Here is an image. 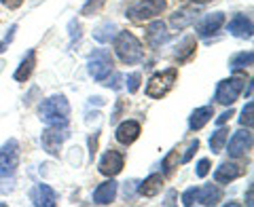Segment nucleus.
<instances>
[{"label":"nucleus","instance_id":"1","mask_svg":"<svg viewBox=\"0 0 254 207\" xmlns=\"http://www.w3.org/2000/svg\"><path fill=\"white\" fill-rule=\"evenodd\" d=\"M41 121L47 123L49 127H66L68 125V114H70V104L64 95H51L47 98L41 108Z\"/></svg>","mask_w":254,"mask_h":207},{"label":"nucleus","instance_id":"2","mask_svg":"<svg viewBox=\"0 0 254 207\" xmlns=\"http://www.w3.org/2000/svg\"><path fill=\"white\" fill-rule=\"evenodd\" d=\"M115 51L119 55V59H121L123 63H127V66H131V63H138V61L144 59L142 43L127 30L119 32V34L115 36Z\"/></svg>","mask_w":254,"mask_h":207},{"label":"nucleus","instance_id":"3","mask_svg":"<svg viewBox=\"0 0 254 207\" xmlns=\"http://www.w3.org/2000/svg\"><path fill=\"white\" fill-rule=\"evenodd\" d=\"M176 81H178V68H168L163 72H157L150 76V81L146 85V95L153 100H161L172 91Z\"/></svg>","mask_w":254,"mask_h":207},{"label":"nucleus","instance_id":"4","mask_svg":"<svg viewBox=\"0 0 254 207\" xmlns=\"http://www.w3.org/2000/svg\"><path fill=\"white\" fill-rule=\"evenodd\" d=\"M165 9H168V2H165V0H140V2L129 6L125 15L133 23H142L146 19H153L157 15H161Z\"/></svg>","mask_w":254,"mask_h":207},{"label":"nucleus","instance_id":"5","mask_svg":"<svg viewBox=\"0 0 254 207\" xmlns=\"http://www.w3.org/2000/svg\"><path fill=\"white\" fill-rule=\"evenodd\" d=\"M89 74L98 83H104L106 78L113 74V55L106 49H98L91 53L89 57Z\"/></svg>","mask_w":254,"mask_h":207},{"label":"nucleus","instance_id":"6","mask_svg":"<svg viewBox=\"0 0 254 207\" xmlns=\"http://www.w3.org/2000/svg\"><path fill=\"white\" fill-rule=\"evenodd\" d=\"M244 76H231L220 81L216 87V102L222 104V106H231L235 104V100L240 98V93L244 89Z\"/></svg>","mask_w":254,"mask_h":207},{"label":"nucleus","instance_id":"7","mask_svg":"<svg viewBox=\"0 0 254 207\" xmlns=\"http://www.w3.org/2000/svg\"><path fill=\"white\" fill-rule=\"evenodd\" d=\"M19 165V144L17 140H9L0 148V176H13Z\"/></svg>","mask_w":254,"mask_h":207},{"label":"nucleus","instance_id":"8","mask_svg":"<svg viewBox=\"0 0 254 207\" xmlns=\"http://www.w3.org/2000/svg\"><path fill=\"white\" fill-rule=\"evenodd\" d=\"M68 138V133L64 127H49V129H45L43 135H41V142H43V148L49 153L51 156H60L62 153V144L64 140Z\"/></svg>","mask_w":254,"mask_h":207},{"label":"nucleus","instance_id":"9","mask_svg":"<svg viewBox=\"0 0 254 207\" xmlns=\"http://www.w3.org/2000/svg\"><path fill=\"white\" fill-rule=\"evenodd\" d=\"M125 167V156L119 153V150L110 148L108 153L100 158V173L108 178H115L117 173H121V169Z\"/></svg>","mask_w":254,"mask_h":207},{"label":"nucleus","instance_id":"10","mask_svg":"<svg viewBox=\"0 0 254 207\" xmlns=\"http://www.w3.org/2000/svg\"><path fill=\"white\" fill-rule=\"evenodd\" d=\"M140 133H142V127H140L138 121H123L121 125L117 127L115 138H117L119 144L129 146V144H133V142L140 138Z\"/></svg>","mask_w":254,"mask_h":207},{"label":"nucleus","instance_id":"11","mask_svg":"<svg viewBox=\"0 0 254 207\" xmlns=\"http://www.w3.org/2000/svg\"><path fill=\"white\" fill-rule=\"evenodd\" d=\"M250 146H252V133H250V129L248 131H237V133H233L231 142H229V156H231V158H240V156H244L246 153H248Z\"/></svg>","mask_w":254,"mask_h":207},{"label":"nucleus","instance_id":"12","mask_svg":"<svg viewBox=\"0 0 254 207\" xmlns=\"http://www.w3.org/2000/svg\"><path fill=\"white\" fill-rule=\"evenodd\" d=\"M30 199L36 207H55V203H58V193L47 184H38L32 188Z\"/></svg>","mask_w":254,"mask_h":207},{"label":"nucleus","instance_id":"13","mask_svg":"<svg viewBox=\"0 0 254 207\" xmlns=\"http://www.w3.org/2000/svg\"><path fill=\"white\" fill-rule=\"evenodd\" d=\"M222 23H225V15L222 13H210L197 23V32H199V36H212L222 28Z\"/></svg>","mask_w":254,"mask_h":207},{"label":"nucleus","instance_id":"14","mask_svg":"<svg viewBox=\"0 0 254 207\" xmlns=\"http://www.w3.org/2000/svg\"><path fill=\"white\" fill-rule=\"evenodd\" d=\"M115 197H117V182L108 180V182H104V184H100L98 188H95L93 203L95 205H110L115 201Z\"/></svg>","mask_w":254,"mask_h":207},{"label":"nucleus","instance_id":"15","mask_svg":"<svg viewBox=\"0 0 254 207\" xmlns=\"http://www.w3.org/2000/svg\"><path fill=\"white\" fill-rule=\"evenodd\" d=\"M168 38H170V34H168V28H165L163 21H153L146 28V43L150 47H161Z\"/></svg>","mask_w":254,"mask_h":207},{"label":"nucleus","instance_id":"16","mask_svg":"<svg viewBox=\"0 0 254 207\" xmlns=\"http://www.w3.org/2000/svg\"><path fill=\"white\" fill-rule=\"evenodd\" d=\"M242 167L237 163H222L216 171H214V180L218 182V184H229V182H233L242 176Z\"/></svg>","mask_w":254,"mask_h":207},{"label":"nucleus","instance_id":"17","mask_svg":"<svg viewBox=\"0 0 254 207\" xmlns=\"http://www.w3.org/2000/svg\"><path fill=\"white\" fill-rule=\"evenodd\" d=\"M229 32L235 38H250L252 36V21L246 17V15H235V17L229 21Z\"/></svg>","mask_w":254,"mask_h":207},{"label":"nucleus","instance_id":"18","mask_svg":"<svg viewBox=\"0 0 254 207\" xmlns=\"http://www.w3.org/2000/svg\"><path fill=\"white\" fill-rule=\"evenodd\" d=\"M34 66H36V51L34 49H30L28 51V55L21 59V63H19V68L15 70V74H13V78L17 83H23V81H28V78L32 76V72H34Z\"/></svg>","mask_w":254,"mask_h":207},{"label":"nucleus","instance_id":"19","mask_svg":"<svg viewBox=\"0 0 254 207\" xmlns=\"http://www.w3.org/2000/svg\"><path fill=\"white\" fill-rule=\"evenodd\" d=\"M163 188V176H159V173H150V176L142 182V184L138 186V193L142 197H157L159 193H161Z\"/></svg>","mask_w":254,"mask_h":207},{"label":"nucleus","instance_id":"20","mask_svg":"<svg viewBox=\"0 0 254 207\" xmlns=\"http://www.w3.org/2000/svg\"><path fill=\"white\" fill-rule=\"evenodd\" d=\"M212 116H214V108H212V106H203V108L193 110V114H190V118H189L190 131H199V129H203V127L208 125V121H210Z\"/></svg>","mask_w":254,"mask_h":207},{"label":"nucleus","instance_id":"21","mask_svg":"<svg viewBox=\"0 0 254 207\" xmlns=\"http://www.w3.org/2000/svg\"><path fill=\"white\" fill-rule=\"evenodd\" d=\"M220 197H222L220 188L214 186V184H208V186H203V188H197L195 201L201 203V205H216L220 201Z\"/></svg>","mask_w":254,"mask_h":207},{"label":"nucleus","instance_id":"22","mask_svg":"<svg viewBox=\"0 0 254 207\" xmlns=\"http://www.w3.org/2000/svg\"><path fill=\"white\" fill-rule=\"evenodd\" d=\"M195 53H197V43H195V38H193V36H187L185 41L178 45V49H176V59H178V63H187V61L193 59Z\"/></svg>","mask_w":254,"mask_h":207},{"label":"nucleus","instance_id":"23","mask_svg":"<svg viewBox=\"0 0 254 207\" xmlns=\"http://www.w3.org/2000/svg\"><path fill=\"white\" fill-rule=\"evenodd\" d=\"M197 17V11L195 9H190V6H185V9H180L172 15V26L174 28H187L189 23H193Z\"/></svg>","mask_w":254,"mask_h":207},{"label":"nucleus","instance_id":"24","mask_svg":"<svg viewBox=\"0 0 254 207\" xmlns=\"http://www.w3.org/2000/svg\"><path fill=\"white\" fill-rule=\"evenodd\" d=\"M252 59H254V55L252 51H242V53H235L231 59H229V68L233 70V72H240V70H246L248 66H252Z\"/></svg>","mask_w":254,"mask_h":207},{"label":"nucleus","instance_id":"25","mask_svg":"<svg viewBox=\"0 0 254 207\" xmlns=\"http://www.w3.org/2000/svg\"><path fill=\"white\" fill-rule=\"evenodd\" d=\"M115 32H117L115 23H104V26H100L93 32V38L98 43H110V41H115V36H117Z\"/></svg>","mask_w":254,"mask_h":207},{"label":"nucleus","instance_id":"26","mask_svg":"<svg viewBox=\"0 0 254 207\" xmlns=\"http://www.w3.org/2000/svg\"><path fill=\"white\" fill-rule=\"evenodd\" d=\"M227 138H229V131L227 129H218L216 133H214L212 138H210V150H212V153H222Z\"/></svg>","mask_w":254,"mask_h":207},{"label":"nucleus","instance_id":"27","mask_svg":"<svg viewBox=\"0 0 254 207\" xmlns=\"http://www.w3.org/2000/svg\"><path fill=\"white\" fill-rule=\"evenodd\" d=\"M104 4H106V0H87L85 6L81 9V15H85V17H93V15H98L102 11Z\"/></svg>","mask_w":254,"mask_h":207},{"label":"nucleus","instance_id":"28","mask_svg":"<svg viewBox=\"0 0 254 207\" xmlns=\"http://www.w3.org/2000/svg\"><path fill=\"white\" fill-rule=\"evenodd\" d=\"M252 110H254V104L248 102V104H246V108L242 110V116H240V123L244 127H248V129H252V125H254V121H252Z\"/></svg>","mask_w":254,"mask_h":207},{"label":"nucleus","instance_id":"29","mask_svg":"<svg viewBox=\"0 0 254 207\" xmlns=\"http://www.w3.org/2000/svg\"><path fill=\"white\" fill-rule=\"evenodd\" d=\"M140 83H142V74L140 72H133L127 76V91L129 93H136L140 89Z\"/></svg>","mask_w":254,"mask_h":207},{"label":"nucleus","instance_id":"30","mask_svg":"<svg viewBox=\"0 0 254 207\" xmlns=\"http://www.w3.org/2000/svg\"><path fill=\"white\" fill-rule=\"evenodd\" d=\"M78 38H81V23L72 19L70 21V45H74V41H78Z\"/></svg>","mask_w":254,"mask_h":207},{"label":"nucleus","instance_id":"31","mask_svg":"<svg viewBox=\"0 0 254 207\" xmlns=\"http://www.w3.org/2000/svg\"><path fill=\"white\" fill-rule=\"evenodd\" d=\"M197 150H199V140H193V142H190V144H189V150H187V155L180 158V163H189L190 158H193V155L197 153Z\"/></svg>","mask_w":254,"mask_h":207},{"label":"nucleus","instance_id":"32","mask_svg":"<svg viewBox=\"0 0 254 207\" xmlns=\"http://www.w3.org/2000/svg\"><path fill=\"white\" fill-rule=\"evenodd\" d=\"M195 173H197V178H205V176H208V173H210V161H208V158H201V161L197 163Z\"/></svg>","mask_w":254,"mask_h":207},{"label":"nucleus","instance_id":"33","mask_svg":"<svg viewBox=\"0 0 254 207\" xmlns=\"http://www.w3.org/2000/svg\"><path fill=\"white\" fill-rule=\"evenodd\" d=\"M195 195H197V188L185 190V195H182V205H187V207L193 205V203H195Z\"/></svg>","mask_w":254,"mask_h":207},{"label":"nucleus","instance_id":"34","mask_svg":"<svg viewBox=\"0 0 254 207\" xmlns=\"http://www.w3.org/2000/svg\"><path fill=\"white\" fill-rule=\"evenodd\" d=\"M0 4H2L4 9H9V11H15V9H19V6L23 4V0H0Z\"/></svg>","mask_w":254,"mask_h":207},{"label":"nucleus","instance_id":"35","mask_svg":"<svg viewBox=\"0 0 254 207\" xmlns=\"http://www.w3.org/2000/svg\"><path fill=\"white\" fill-rule=\"evenodd\" d=\"M231 116H233V110H227V112H222V114L216 118V123H218V125H225V123H227Z\"/></svg>","mask_w":254,"mask_h":207},{"label":"nucleus","instance_id":"36","mask_svg":"<svg viewBox=\"0 0 254 207\" xmlns=\"http://www.w3.org/2000/svg\"><path fill=\"white\" fill-rule=\"evenodd\" d=\"M89 148H91V150H89V156L93 158L95 148H98V133H95V138H91V140H89Z\"/></svg>","mask_w":254,"mask_h":207},{"label":"nucleus","instance_id":"37","mask_svg":"<svg viewBox=\"0 0 254 207\" xmlns=\"http://www.w3.org/2000/svg\"><path fill=\"white\" fill-rule=\"evenodd\" d=\"M11 36H13V34H11ZM11 36H9V38H4V41H2V43H0V53H2V51H4V47H6V43H9V41H11Z\"/></svg>","mask_w":254,"mask_h":207},{"label":"nucleus","instance_id":"38","mask_svg":"<svg viewBox=\"0 0 254 207\" xmlns=\"http://www.w3.org/2000/svg\"><path fill=\"white\" fill-rule=\"evenodd\" d=\"M189 2H193V4H205V2H212V0H189Z\"/></svg>","mask_w":254,"mask_h":207}]
</instances>
